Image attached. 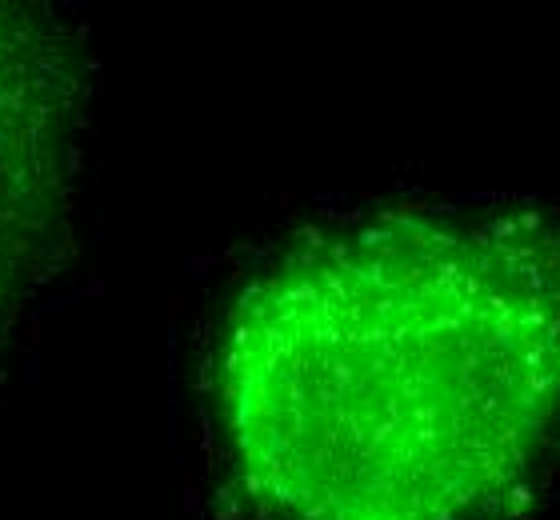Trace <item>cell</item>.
Returning a JSON list of instances; mask_svg holds the SVG:
<instances>
[{
  "label": "cell",
  "mask_w": 560,
  "mask_h": 520,
  "mask_svg": "<svg viewBox=\"0 0 560 520\" xmlns=\"http://www.w3.org/2000/svg\"><path fill=\"white\" fill-rule=\"evenodd\" d=\"M225 460L269 520H496L560 468V220L397 212L284 249L216 336Z\"/></svg>",
  "instance_id": "1"
},
{
  "label": "cell",
  "mask_w": 560,
  "mask_h": 520,
  "mask_svg": "<svg viewBox=\"0 0 560 520\" xmlns=\"http://www.w3.org/2000/svg\"><path fill=\"white\" fill-rule=\"evenodd\" d=\"M80 92L65 24L33 4H0V345L65 256Z\"/></svg>",
  "instance_id": "2"
}]
</instances>
